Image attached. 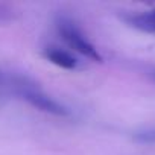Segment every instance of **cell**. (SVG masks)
I'll return each instance as SVG.
<instances>
[{
  "mask_svg": "<svg viewBox=\"0 0 155 155\" xmlns=\"http://www.w3.org/2000/svg\"><path fill=\"white\" fill-rule=\"evenodd\" d=\"M125 21L129 26H132L141 32L155 34V9L147 11V12H141V14L128 15V17H125Z\"/></svg>",
  "mask_w": 155,
  "mask_h": 155,
  "instance_id": "3",
  "label": "cell"
},
{
  "mask_svg": "<svg viewBox=\"0 0 155 155\" xmlns=\"http://www.w3.org/2000/svg\"><path fill=\"white\" fill-rule=\"evenodd\" d=\"M135 140L140 143H155V128L153 129H146V131H140L135 135Z\"/></svg>",
  "mask_w": 155,
  "mask_h": 155,
  "instance_id": "5",
  "label": "cell"
},
{
  "mask_svg": "<svg viewBox=\"0 0 155 155\" xmlns=\"http://www.w3.org/2000/svg\"><path fill=\"white\" fill-rule=\"evenodd\" d=\"M44 56L53 62L55 65L61 67V68H67V70H71L78 65V61L74 56H71L68 52L62 50V49H58V47H49L46 52H44Z\"/></svg>",
  "mask_w": 155,
  "mask_h": 155,
  "instance_id": "4",
  "label": "cell"
},
{
  "mask_svg": "<svg viewBox=\"0 0 155 155\" xmlns=\"http://www.w3.org/2000/svg\"><path fill=\"white\" fill-rule=\"evenodd\" d=\"M58 29L62 35V38L68 43V46H71L74 50H78L79 53L85 55L87 58L93 59V61H102L101 53L97 52V49L82 35V32L76 28V25L68 20V18H61L58 21Z\"/></svg>",
  "mask_w": 155,
  "mask_h": 155,
  "instance_id": "1",
  "label": "cell"
},
{
  "mask_svg": "<svg viewBox=\"0 0 155 155\" xmlns=\"http://www.w3.org/2000/svg\"><path fill=\"white\" fill-rule=\"evenodd\" d=\"M6 12H8V11H5V8H3L2 5H0V18H2V17H3Z\"/></svg>",
  "mask_w": 155,
  "mask_h": 155,
  "instance_id": "6",
  "label": "cell"
},
{
  "mask_svg": "<svg viewBox=\"0 0 155 155\" xmlns=\"http://www.w3.org/2000/svg\"><path fill=\"white\" fill-rule=\"evenodd\" d=\"M3 82V76H2V73H0V84Z\"/></svg>",
  "mask_w": 155,
  "mask_h": 155,
  "instance_id": "7",
  "label": "cell"
},
{
  "mask_svg": "<svg viewBox=\"0 0 155 155\" xmlns=\"http://www.w3.org/2000/svg\"><path fill=\"white\" fill-rule=\"evenodd\" d=\"M18 93L31 105H34L35 108H38V110H41L44 113H49V114H53V116H68L70 114V111L64 105L58 104L56 101H53L52 97L43 94L41 91H38L35 88H31L28 85L18 84Z\"/></svg>",
  "mask_w": 155,
  "mask_h": 155,
  "instance_id": "2",
  "label": "cell"
}]
</instances>
